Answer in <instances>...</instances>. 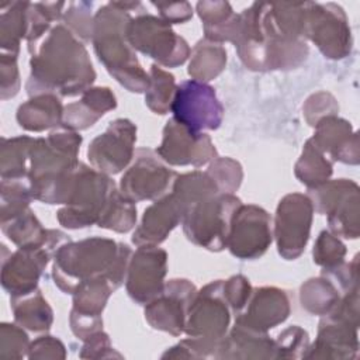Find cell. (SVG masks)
Masks as SVG:
<instances>
[{"instance_id":"6da1fadb","label":"cell","mask_w":360,"mask_h":360,"mask_svg":"<svg viewBox=\"0 0 360 360\" xmlns=\"http://www.w3.org/2000/svg\"><path fill=\"white\" fill-rule=\"evenodd\" d=\"M31 73L25 84L28 94H59L72 97L93 84L96 72L83 42L63 24L51 28L39 41L28 45Z\"/></svg>"},{"instance_id":"7a4b0ae2","label":"cell","mask_w":360,"mask_h":360,"mask_svg":"<svg viewBox=\"0 0 360 360\" xmlns=\"http://www.w3.org/2000/svg\"><path fill=\"white\" fill-rule=\"evenodd\" d=\"M132 252L128 245L93 236L80 242H66L55 253V284L66 294L91 280L108 278L118 288L127 278Z\"/></svg>"},{"instance_id":"3957f363","label":"cell","mask_w":360,"mask_h":360,"mask_svg":"<svg viewBox=\"0 0 360 360\" xmlns=\"http://www.w3.org/2000/svg\"><path fill=\"white\" fill-rule=\"evenodd\" d=\"M82 136L62 128L46 138H34L30 149L28 180L34 200L65 204L80 162L77 153Z\"/></svg>"},{"instance_id":"277c9868","label":"cell","mask_w":360,"mask_h":360,"mask_svg":"<svg viewBox=\"0 0 360 360\" xmlns=\"http://www.w3.org/2000/svg\"><path fill=\"white\" fill-rule=\"evenodd\" d=\"M131 18L128 11L112 1L100 7L93 18L91 42L108 73L127 90L142 93L148 90L150 80L127 39L125 31Z\"/></svg>"},{"instance_id":"5b68a950","label":"cell","mask_w":360,"mask_h":360,"mask_svg":"<svg viewBox=\"0 0 360 360\" xmlns=\"http://www.w3.org/2000/svg\"><path fill=\"white\" fill-rule=\"evenodd\" d=\"M229 321L231 314L224 297V280L207 284L195 292L190 304L184 326L188 339L170 347L162 357H215L226 336Z\"/></svg>"},{"instance_id":"8992f818","label":"cell","mask_w":360,"mask_h":360,"mask_svg":"<svg viewBox=\"0 0 360 360\" xmlns=\"http://www.w3.org/2000/svg\"><path fill=\"white\" fill-rule=\"evenodd\" d=\"M359 288L345 292L336 305L323 315L318 328V338L308 347L307 359H354L359 340Z\"/></svg>"},{"instance_id":"52a82bcc","label":"cell","mask_w":360,"mask_h":360,"mask_svg":"<svg viewBox=\"0 0 360 360\" xmlns=\"http://www.w3.org/2000/svg\"><path fill=\"white\" fill-rule=\"evenodd\" d=\"M240 205V200L229 193L200 200L187 210L181 221L184 235L194 245L208 250L225 249L232 218Z\"/></svg>"},{"instance_id":"ba28073f","label":"cell","mask_w":360,"mask_h":360,"mask_svg":"<svg viewBox=\"0 0 360 360\" xmlns=\"http://www.w3.org/2000/svg\"><path fill=\"white\" fill-rule=\"evenodd\" d=\"M115 188L114 180L107 174L80 162L65 202L66 207L56 214L59 224L70 229L97 224Z\"/></svg>"},{"instance_id":"9c48e42d","label":"cell","mask_w":360,"mask_h":360,"mask_svg":"<svg viewBox=\"0 0 360 360\" xmlns=\"http://www.w3.org/2000/svg\"><path fill=\"white\" fill-rule=\"evenodd\" d=\"M127 39L134 49L158 60L162 66L176 68L190 56V46L177 35L169 22L150 15L139 14L127 25Z\"/></svg>"},{"instance_id":"30bf717a","label":"cell","mask_w":360,"mask_h":360,"mask_svg":"<svg viewBox=\"0 0 360 360\" xmlns=\"http://www.w3.org/2000/svg\"><path fill=\"white\" fill-rule=\"evenodd\" d=\"M70 238L58 229H51L42 245L18 248L10 257L1 260V285L11 295L18 297L37 290L38 280L49 259Z\"/></svg>"},{"instance_id":"8fae6325","label":"cell","mask_w":360,"mask_h":360,"mask_svg":"<svg viewBox=\"0 0 360 360\" xmlns=\"http://www.w3.org/2000/svg\"><path fill=\"white\" fill-rule=\"evenodd\" d=\"M314 211L328 217L329 229L336 236L356 239L359 236V186L347 179L326 181L308 188Z\"/></svg>"},{"instance_id":"7c38bea8","label":"cell","mask_w":360,"mask_h":360,"mask_svg":"<svg viewBox=\"0 0 360 360\" xmlns=\"http://www.w3.org/2000/svg\"><path fill=\"white\" fill-rule=\"evenodd\" d=\"M170 111L174 121L197 135L217 129L224 114L214 89L193 79L181 82L176 87Z\"/></svg>"},{"instance_id":"4fadbf2b","label":"cell","mask_w":360,"mask_h":360,"mask_svg":"<svg viewBox=\"0 0 360 360\" xmlns=\"http://www.w3.org/2000/svg\"><path fill=\"white\" fill-rule=\"evenodd\" d=\"M304 38H309L330 59H342L352 49L346 14L333 3H305Z\"/></svg>"},{"instance_id":"5bb4252c","label":"cell","mask_w":360,"mask_h":360,"mask_svg":"<svg viewBox=\"0 0 360 360\" xmlns=\"http://www.w3.org/2000/svg\"><path fill=\"white\" fill-rule=\"evenodd\" d=\"M314 205L308 195L292 193L283 197L274 218V238L278 253L287 259H297L309 238Z\"/></svg>"},{"instance_id":"9a60e30c","label":"cell","mask_w":360,"mask_h":360,"mask_svg":"<svg viewBox=\"0 0 360 360\" xmlns=\"http://www.w3.org/2000/svg\"><path fill=\"white\" fill-rule=\"evenodd\" d=\"M273 240L271 218L263 208L249 204L240 205L231 222L226 248L242 260L260 257Z\"/></svg>"},{"instance_id":"2e32d148","label":"cell","mask_w":360,"mask_h":360,"mask_svg":"<svg viewBox=\"0 0 360 360\" xmlns=\"http://www.w3.org/2000/svg\"><path fill=\"white\" fill-rule=\"evenodd\" d=\"M136 127L125 118L110 122L107 129L89 145L87 156L93 169L104 174H117L134 158Z\"/></svg>"},{"instance_id":"e0dca14e","label":"cell","mask_w":360,"mask_h":360,"mask_svg":"<svg viewBox=\"0 0 360 360\" xmlns=\"http://www.w3.org/2000/svg\"><path fill=\"white\" fill-rule=\"evenodd\" d=\"M197 290L184 278L165 283L162 291L145 305V318L155 329L179 336L184 332L190 304Z\"/></svg>"},{"instance_id":"ac0fdd59","label":"cell","mask_w":360,"mask_h":360,"mask_svg":"<svg viewBox=\"0 0 360 360\" xmlns=\"http://www.w3.org/2000/svg\"><path fill=\"white\" fill-rule=\"evenodd\" d=\"M177 177L176 172L159 162L149 149H139L120 183L121 194L132 202L163 195Z\"/></svg>"},{"instance_id":"d6986e66","label":"cell","mask_w":360,"mask_h":360,"mask_svg":"<svg viewBox=\"0 0 360 360\" xmlns=\"http://www.w3.org/2000/svg\"><path fill=\"white\" fill-rule=\"evenodd\" d=\"M167 255L158 245L138 246L127 271V292L138 304L146 305L165 285Z\"/></svg>"},{"instance_id":"ffe728a7","label":"cell","mask_w":360,"mask_h":360,"mask_svg":"<svg viewBox=\"0 0 360 360\" xmlns=\"http://www.w3.org/2000/svg\"><path fill=\"white\" fill-rule=\"evenodd\" d=\"M156 153L173 166L200 167L217 159V149L207 134H191L173 118L163 128V139Z\"/></svg>"},{"instance_id":"44dd1931","label":"cell","mask_w":360,"mask_h":360,"mask_svg":"<svg viewBox=\"0 0 360 360\" xmlns=\"http://www.w3.org/2000/svg\"><path fill=\"white\" fill-rule=\"evenodd\" d=\"M290 314V301L285 291L276 287H260L252 290L246 307L238 314L235 323L267 332L283 323Z\"/></svg>"},{"instance_id":"7402d4cb","label":"cell","mask_w":360,"mask_h":360,"mask_svg":"<svg viewBox=\"0 0 360 360\" xmlns=\"http://www.w3.org/2000/svg\"><path fill=\"white\" fill-rule=\"evenodd\" d=\"M186 207L180 198L172 191L145 210L142 221L134 232L132 242L136 246L159 245L170 231L183 221Z\"/></svg>"},{"instance_id":"603a6c76","label":"cell","mask_w":360,"mask_h":360,"mask_svg":"<svg viewBox=\"0 0 360 360\" xmlns=\"http://www.w3.org/2000/svg\"><path fill=\"white\" fill-rule=\"evenodd\" d=\"M315 128L311 141L325 156L352 165L359 162L357 134L352 131L350 122L336 115H326L315 124Z\"/></svg>"},{"instance_id":"cb8c5ba5","label":"cell","mask_w":360,"mask_h":360,"mask_svg":"<svg viewBox=\"0 0 360 360\" xmlns=\"http://www.w3.org/2000/svg\"><path fill=\"white\" fill-rule=\"evenodd\" d=\"M115 105V96L108 87H90L79 101L63 108L62 125L72 131L86 129Z\"/></svg>"},{"instance_id":"d4e9b609","label":"cell","mask_w":360,"mask_h":360,"mask_svg":"<svg viewBox=\"0 0 360 360\" xmlns=\"http://www.w3.org/2000/svg\"><path fill=\"white\" fill-rule=\"evenodd\" d=\"M217 359H276L274 340L267 332H259L235 323L229 336H225Z\"/></svg>"},{"instance_id":"484cf974","label":"cell","mask_w":360,"mask_h":360,"mask_svg":"<svg viewBox=\"0 0 360 360\" xmlns=\"http://www.w3.org/2000/svg\"><path fill=\"white\" fill-rule=\"evenodd\" d=\"M63 108L56 94H37L17 110V121L27 131L41 132L62 125Z\"/></svg>"},{"instance_id":"4316f807","label":"cell","mask_w":360,"mask_h":360,"mask_svg":"<svg viewBox=\"0 0 360 360\" xmlns=\"http://www.w3.org/2000/svg\"><path fill=\"white\" fill-rule=\"evenodd\" d=\"M15 322L32 332H46L53 321V312L37 288L28 294L11 297Z\"/></svg>"},{"instance_id":"83f0119b","label":"cell","mask_w":360,"mask_h":360,"mask_svg":"<svg viewBox=\"0 0 360 360\" xmlns=\"http://www.w3.org/2000/svg\"><path fill=\"white\" fill-rule=\"evenodd\" d=\"M226 51L221 44L210 41L207 38L197 42L190 53L188 75L193 80L210 82L217 77L225 68Z\"/></svg>"},{"instance_id":"f1b7e54d","label":"cell","mask_w":360,"mask_h":360,"mask_svg":"<svg viewBox=\"0 0 360 360\" xmlns=\"http://www.w3.org/2000/svg\"><path fill=\"white\" fill-rule=\"evenodd\" d=\"M32 141L34 138L25 136V135L1 139V150H0L1 180H28L30 149H31Z\"/></svg>"},{"instance_id":"f546056e","label":"cell","mask_w":360,"mask_h":360,"mask_svg":"<svg viewBox=\"0 0 360 360\" xmlns=\"http://www.w3.org/2000/svg\"><path fill=\"white\" fill-rule=\"evenodd\" d=\"M28 1L1 4L0 10V46L1 53L18 55L20 39H25Z\"/></svg>"},{"instance_id":"4dcf8cb0","label":"cell","mask_w":360,"mask_h":360,"mask_svg":"<svg viewBox=\"0 0 360 360\" xmlns=\"http://www.w3.org/2000/svg\"><path fill=\"white\" fill-rule=\"evenodd\" d=\"M1 231L13 243L24 248L45 243L51 229H45L34 212L27 208L17 215L1 219Z\"/></svg>"},{"instance_id":"1f68e13d","label":"cell","mask_w":360,"mask_h":360,"mask_svg":"<svg viewBox=\"0 0 360 360\" xmlns=\"http://www.w3.org/2000/svg\"><path fill=\"white\" fill-rule=\"evenodd\" d=\"M332 174V162L325 156L315 143L308 139L301 158L295 165V176L308 188L318 187L328 181Z\"/></svg>"},{"instance_id":"d6a6232c","label":"cell","mask_w":360,"mask_h":360,"mask_svg":"<svg viewBox=\"0 0 360 360\" xmlns=\"http://www.w3.org/2000/svg\"><path fill=\"white\" fill-rule=\"evenodd\" d=\"M340 292L335 284L321 276L318 278H311L301 285L300 300L302 308L315 315H326L339 301Z\"/></svg>"},{"instance_id":"836d02e7","label":"cell","mask_w":360,"mask_h":360,"mask_svg":"<svg viewBox=\"0 0 360 360\" xmlns=\"http://www.w3.org/2000/svg\"><path fill=\"white\" fill-rule=\"evenodd\" d=\"M136 207L132 201L125 198L120 190H114L97 225L100 228L111 229L115 232H128L135 226Z\"/></svg>"},{"instance_id":"e575fe53","label":"cell","mask_w":360,"mask_h":360,"mask_svg":"<svg viewBox=\"0 0 360 360\" xmlns=\"http://www.w3.org/2000/svg\"><path fill=\"white\" fill-rule=\"evenodd\" d=\"M149 87L145 91L146 105L156 114H166L170 110L177 87L173 75L158 65H152L149 70Z\"/></svg>"},{"instance_id":"d590c367","label":"cell","mask_w":360,"mask_h":360,"mask_svg":"<svg viewBox=\"0 0 360 360\" xmlns=\"http://www.w3.org/2000/svg\"><path fill=\"white\" fill-rule=\"evenodd\" d=\"M208 176L214 180L219 193L232 194L242 181L240 165L229 158H217L207 170Z\"/></svg>"},{"instance_id":"8d00e7d4","label":"cell","mask_w":360,"mask_h":360,"mask_svg":"<svg viewBox=\"0 0 360 360\" xmlns=\"http://www.w3.org/2000/svg\"><path fill=\"white\" fill-rule=\"evenodd\" d=\"M63 14V21L66 27L80 39V41H90L93 35V20L90 10L93 3L90 1H72L66 6Z\"/></svg>"},{"instance_id":"74e56055","label":"cell","mask_w":360,"mask_h":360,"mask_svg":"<svg viewBox=\"0 0 360 360\" xmlns=\"http://www.w3.org/2000/svg\"><path fill=\"white\" fill-rule=\"evenodd\" d=\"M346 246L329 231H322L314 246V262L323 269H332L343 263Z\"/></svg>"},{"instance_id":"f35d334b","label":"cell","mask_w":360,"mask_h":360,"mask_svg":"<svg viewBox=\"0 0 360 360\" xmlns=\"http://www.w3.org/2000/svg\"><path fill=\"white\" fill-rule=\"evenodd\" d=\"M308 333L300 326H290L284 329L274 340L276 359H298L304 357L308 349Z\"/></svg>"},{"instance_id":"ab89813d","label":"cell","mask_w":360,"mask_h":360,"mask_svg":"<svg viewBox=\"0 0 360 360\" xmlns=\"http://www.w3.org/2000/svg\"><path fill=\"white\" fill-rule=\"evenodd\" d=\"M30 340L27 333L22 330V326L13 323L0 325V356L21 359L28 354Z\"/></svg>"},{"instance_id":"60d3db41","label":"cell","mask_w":360,"mask_h":360,"mask_svg":"<svg viewBox=\"0 0 360 360\" xmlns=\"http://www.w3.org/2000/svg\"><path fill=\"white\" fill-rule=\"evenodd\" d=\"M252 294L250 283L246 277L238 274L224 281V297L229 308L239 314L248 304Z\"/></svg>"},{"instance_id":"b9f144b4","label":"cell","mask_w":360,"mask_h":360,"mask_svg":"<svg viewBox=\"0 0 360 360\" xmlns=\"http://www.w3.org/2000/svg\"><path fill=\"white\" fill-rule=\"evenodd\" d=\"M17 56L18 55L0 53V77H1V98L3 100L14 97L20 89Z\"/></svg>"},{"instance_id":"7bdbcfd3","label":"cell","mask_w":360,"mask_h":360,"mask_svg":"<svg viewBox=\"0 0 360 360\" xmlns=\"http://www.w3.org/2000/svg\"><path fill=\"white\" fill-rule=\"evenodd\" d=\"M27 356L30 359H63L66 352L60 340L52 336H41L30 345Z\"/></svg>"},{"instance_id":"ee69618b","label":"cell","mask_w":360,"mask_h":360,"mask_svg":"<svg viewBox=\"0 0 360 360\" xmlns=\"http://www.w3.org/2000/svg\"><path fill=\"white\" fill-rule=\"evenodd\" d=\"M114 356L121 357V354L112 350L108 335H105L103 330H98L94 335L89 336L84 340V346L82 347V352H80V357L83 359H89V357L103 359V357H114Z\"/></svg>"},{"instance_id":"f6af8a7d","label":"cell","mask_w":360,"mask_h":360,"mask_svg":"<svg viewBox=\"0 0 360 360\" xmlns=\"http://www.w3.org/2000/svg\"><path fill=\"white\" fill-rule=\"evenodd\" d=\"M159 11L160 18L169 24L184 22L191 18L193 8L187 1L181 3H152Z\"/></svg>"}]
</instances>
